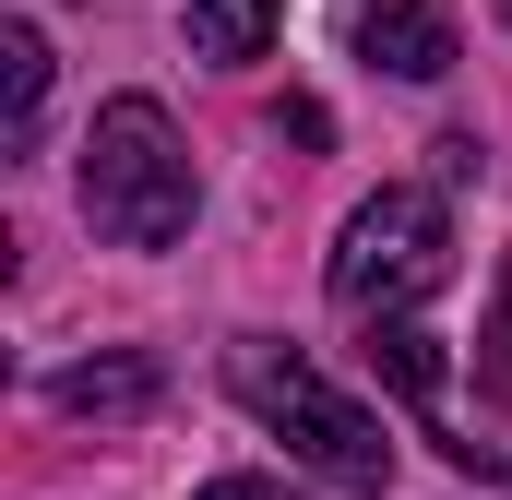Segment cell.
<instances>
[{"label": "cell", "instance_id": "obj_4", "mask_svg": "<svg viewBox=\"0 0 512 500\" xmlns=\"http://www.w3.org/2000/svg\"><path fill=\"white\" fill-rule=\"evenodd\" d=\"M453 48H465V36H453V12H441V0H370V12H358V60L393 72V84H441V72H453Z\"/></svg>", "mask_w": 512, "mask_h": 500}, {"label": "cell", "instance_id": "obj_2", "mask_svg": "<svg viewBox=\"0 0 512 500\" xmlns=\"http://www.w3.org/2000/svg\"><path fill=\"white\" fill-rule=\"evenodd\" d=\"M227 381H239V405H251V417L310 465V477H322V489H358V500L393 489V429L358 405V393H334L310 358H286V346H239Z\"/></svg>", "mask_w": 512, "mask_h": 500}, {"label": "cell", "instance_id": "obj_6", "mask_svg": "<svg viewBox=\"0 0 512 500\" xmlns=\"http://www.w3.org/2000/svg\"><path fill=\"white\" fill-rule=\"evenodd\" d=\"M48 405L60 417H131V405H155V370L143 358H84V370L48 381Z\"/></svg>", "mask_w": 512, "mask_h": 500}, {"label": "cell", "instance_id": "obj_8", "mask_svg": "<svg viewBox=\"0 0 512 500\" xmlns=\"http://www.w3.org/2000/svg\"><path fill=\"white\" fill-rule=\"evenodd\" d=\"M36 108H48V36L36 24H0V120H12V143L36 131Z\"/></svg>", "mask_w": 512, "mask_h": 500}, {"label": "cell", "instance_id": "obj_7", "mask_svg": "<svg viewBox=\"0 0 512 500\" xmlns=\"http://www.w3.org/2000/svg\"><path fill=\"white\" fill-rule=\"evenodd\" d=\"M370 370H382L393 393H405V405H441V334H429V322H405V310H393L382 334H370Z\"/></svg>", "mask_w": 512, "mask_h": 500}, {"label": "cell", "instance_id": "obj_9", "mask_svg": "<svg viewBox=\"0 0 512 500\" xmlns=\"http://www.w3.org/2000/svg\"><path fill=\"white\" fill-rule=\"evenodd\" d=\"M477 381L512 405V274H501V310H489V334H477Z\"/></svg>", "mask_w": 512, "mask_h": 500}, {"label": "cell", "instance_id": "obj_1", "mask_svg": "<svg viewBox=\"0 0 512 500\" xmlns=\"http://www.w3.org/2000/svg\"><path fill=\"white\" fill-rule=\"evenodd\" d=\"M191 203H203V179H191L167 108L155 96H108L96 131H84V227L120 239V250H167V239H191Z\"/></svg>", "mask_w": 512, "mask_h": 500}, {"label": "cell", "instance_id": "obj_5", "mask_svg": "<svg viewBox=\"0 0 512 500\" xmlns=\"http://www.w3.org/2000/svg\"><path fill=\"white\" fill-rule=\"evenodd\" d=\"M286 36V0H191V60H262Z\"/></svg>", "mask_w": 512, "mask_h": 500}, {"label": "cell", "instance_id": "obj_3", "mask_svg": "<svg viewBox=\"0 0 512 500\" xmlns=\"http://www.w3.org/2000/svg\"><path fill=\"white\" fill-rule=\"evenodd\" d=\"M453 274V227H441V191H370L358 215H346V239H334V298L358 310V322H393V310H417L429 286Z\"/></svg>", "mask_w": 512, "mask_h": 500}, {"label": "cell", "instance_id": "obj_10", "mask_svg": "<svg viewBox=\"0 0 512 500\" xmlns=\"http://www.w3.org/2000/svg\"><path fill=\"white\" fill-rule=\"evenodd\" d=\"M191 500H298V489H274V477H215V489H191Z\"/></svg>", "mask_w": 512, "mask_h": 500}]
</instances>
